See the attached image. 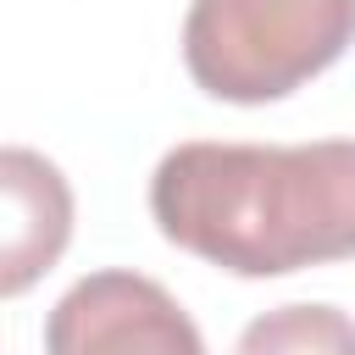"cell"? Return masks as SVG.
<instances>
[{
	"label": "cell",
	"mask_w": 355,
	"mask_h": 355,
	"mask_svg": "<svg viewBox=\"0 0 355 355\" xmlns=\"http://www.w3.org/2000/svg\"><path fill=\"white\" fill-rule=\"evenodd\" d=\"M349 44L355 0H194L183 17V67L227 105L288 100Z\"/></svg>",
	"instance_id": "2"
},
{
	"label": "cell",
	"mask_w": 355,
	"mask_h": 355,
	"mask_svg": "<svg viewBox=\"0 0 355 355\" xmlns=\"http://www.w3.org/2000/svg\"><path fill=\"white\" fill-rule=\"evenodd\" d=\"M44 355H205V338L155 277L111 266L50 305Z\"/></svg>",
	"instance_id": "3"
},
{
	"label": "cell",
	"mask_w": 355,
	"mask_h": 355,
	"mask_svg": "<svg viewBox=\"0 0 355 355\" xmlns=\"http://www.w3.org/2000/svg\"><path fill=\"white\" fill-rule=\"evenodd\" d=\"M233 355H355V316L311 300L272 305L239 333Z\"/></svg>",
	"instance_id": "5"
},
{
	"label": "cell",
	"mask_w": 355,
	"mask_h": 355,
	"mask_svg": "<svg viewBox=\"0 0 355 355\" xmlns=\"http://www.w3.org/2000/svg\"><path fill=\"white\" fill-rule=\"evenodd\" d=\"M166 244L233 272L288 277L355 255V139L216 144L189 139L150 172Z\"/></svg>",
	"instance_id": "1"
},
{
	"label": "cell",
	"mask_w": 355,
	"mask_h": 355,
	"mask_svg": "<svg viewBox=\"0 0 355 355\" xmlns=\"http://www.w3.org/2000/svg\"><path fill=\"white\" fill-rule=\"evenodd\" d=\"M72 216L67 172L28 144H0V300L28 294L67 255Z\"/></svg>",
	"instance_id": "4"
}]
</instances>
